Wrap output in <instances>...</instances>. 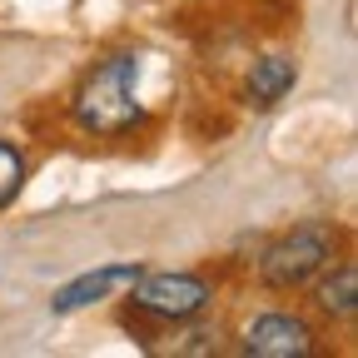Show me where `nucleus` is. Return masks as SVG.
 I'll list each match as a JSON object with an SVG mask.
<instances>
[{
    "label": "nucleus",
    "mask_w": 358,
    "mask_h": 358,
    "mask_svg": "<svg viewBox=\"0 0 358 358\" xmlns=\"http://www.w3.org/2000/svg\"><path fill=\"white\" fill-rule=\"evenodd\" d=\"M319 308L334 313V319H353V308H358V268L343 264L334 279L319 284Z\"/></svg>",
    "instance_id": "nucleus-7"
},
{
    "label": "nucleus",
    "mask_w": 358,
    "mask_h": 358,
    "mask_svg": "<svg viewBox=\"0 0 358 358\" xmlns=\"http://www.w3.org/2000/svg\"><path fill=\"white\" fill-rule=\"evenodd\" d=\"M134 75H140V60L134 55H110L90 70L75 90V120L95 134H120L140 120V100H134Z\"/></svg>",
    "instance_id": "nucleus-1"
},
{
    "label": "nucleus",
    "mask_w": 358,
    "mask_h": 358,
    "mask_svg": "<svg viewBox=\"0 0 358 358\" xmlns=\"http://www.w3.org/2000/svg\"><path fill=\"white\" fill-rule=\"evenodd\" d=\"M334 264V234L324 224H299L294 234L274 239L259 259V279L268 289H303Z\"/></svg>",
    "instance_id": "nucleus-2"
},
{
    "label": "nucleus",
    "mask_w": 358,
    "mask_h": 358,
    "mask_svg": "<svg viewBox=\"0 0 358 358\" xmlns=\"http://www.w3.org/2000/svg\"><path fill=\"white\" fill-rule=\"evenodd\" d=\"M134 279H140V264H105V268H90V274L70 279L65 289H55L50 308H55V313H80V308H90V303H100V299L129 289Z\"/></svg>",
    "instance_id": "nucleus-5"
},
{
    "label": "nucleus",
    "mask_w": 358,
    "mask_h": 358,
    "mask_svg": "<svg viewBox=\"0 0 358 358\" xmlns=\"http://www.w3.org/2000/svg\"><path fill=\"white\" fill-rule=\"evenodd\" d=\"M129 289H134V303L155 319H194L214 299L199 274H140Z\"/></svg>",
    "instance_id": "nucleus-3"
},
{
    "label": "nucleus",
    "mask_w": 358,
    "mask_h": 358,
    "mask_svg": "<svg viewBox=\"0 0 358 358\" xmlns=\"http://www.w3.org/2000/svg\"><path fill=\"white\" fill-rule=\"evenodd\" d=\"M25 185V159L10 150V145H0V204H10Z\"/></svg>",
    "instance_id": "nucleus-8"
},
{
    "label": "nucleus",
    "mask_w": 358,
    "mask_h": 358,
    "mask_svg": "<svg viewBox=\"0 0 358 358\" xmlns=\"http://www.w3.org/2000/svg\"><path fill=\"white\" fill-rule=\"evenodd\" d=\"M294 60L289 55H264V60H254V70H249V105H259V110H268V105H279L289 90H294Z\"/></svg>",
    "instance_id": "nucleus-6"
},
{
    "label": "nucleus",
    "mask_w": 358,
    "mask_h": 358,
    "mask_svg": "<svg viewBox=\"0 0 358 358\" xmlns=\"http://www.w3.org/2000/svg\"><path fill=\"white\" fill-rule=\"evenodd\" d=\"M313 348V334L294 313H259L244 329V353L254 358H303Z\"/></svg>",
    "instance_id": "nucleus-4"
}]
</instances>
